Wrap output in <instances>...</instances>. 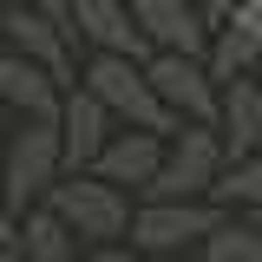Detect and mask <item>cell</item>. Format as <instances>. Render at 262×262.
Masks as SVG:
<instances>
[{
  "label": "cell",
  "mask_w": 262,
  "mask_h": 262,
  "mask_svg": "<svg viewBox=\"0 0 262 262\" xmlns=\"http://www.w3.org/2000/svg\"><path fill=\"white\" fill-rule=\"evenodd\" d=\"M39 203L79 236V249H92V243H118L125 223H131V190H125V184H105L98 170H59L53 190L39 196Z\"/></svg>",
  "instance_id": "6da1fadb"
},
{
  "label": "cell",
  "mask_w": 262,
  "mask_h": 262,
  "mask_svg": "<svg viewBox=\"0 0 262 262\" xmlns=\"http://www.w3.org/2000/svg\"><path fill=\"white\" fill-rule=\"evenodd\" d=\"M223 164V138L210 118H177L164 131V151H158V170L138 196H210V177Z\"/></svg>",
  "instance_id": "7a4b0ae2"
},
{
  "label": "cell",
  "mask_w": 262,
  "mask_h": 262,
  "mask_svg": "<svg viewBox=\"0 0 262 262\" xmlns=\"http://www.w3.org/2000/svg\"><path fill=\"white\" fill-rule=\"evenodd\" d=\"M79 85L112 112V125H144V131H170L177 118L164 112V98L151 92L144 79V59H125V53H92V66L79 72Z\"/></svg>",
  "instance_id": "3957f363"
},
{
  "label": "cell",
  "mask_w": 262,
  "mask_h": 262,
  "mask_svg": "<svg viewBox=\"0 0 262 262\" xmlns=\"http://www.w3.org/2000/svg\"><path fill=\"white\" fill-rule=\"evenodd\" d=\"M223 216V203L210 196H131V249L144 256H177V249H196V236Z\"/></svg>",
  "instance_id": "277c9868"
},
{
  "label": "cell",
  "mask_w": 262,
  "mask_h": 262,
  "mask_svg": "<svg viewBox=\"0 0 262 262\" xmlns=\"http://www.w3.org/2000/svg\"><path fill=\"white\" fill-rule=\"evenodd\" d=\"M59 170H66V164H59V131H53V118H20L13 144H7V170H0L7 210L20 216L27 203H39V196L53 190Z\"/></svg>",
  "instance_id": "5b68a950"
},
{
  "label": "cell",
  "mask_w": 262,
  "mask_h": 262,
  "mask_svg": "<svg viewBox=\"0 0 262 262\" xmlns=\"http://www.w3.org/2000/svg\"><path fill=\"white\" fill-rule=\"evenodd\" d=\"M144 79H151V92L164 98L170 118H210L216 112V79L190 53H144Z\"/></svg>",
  "instance_id": "8992f818"
},
{
  "label": "cell",
  "mask_w": 262,
  "mask_h": 262,
  "mask_svg": "<svg viewBox=\"0 0 262 262\" xmlns=\"http://www.w3.org/2000/svg\"><path fill=\"white\" fill-rule=\"evenodd\" d=\"M0 27H7V39H13V53L39 59L59 85H72V79H79V59H72V46H79V39H72V27H66V20H53V13H39V7H27V0H20V7H7V13H0Z\"/></svg>",
  "instance_id": "52a82bcc"
},
{
  "label": "cell",
  "mask_w": 262,
  "mask_h": 262,
  "mask_svg": "<svg viewBox=\"0 0 262 262\" xmlns=\"http://www.w3.org/2000/svg\"><path fill=\"white\" fill-rule=\"evenodd\" d=\"M131 20H138L151 53H190V59H203V46H210V20H203L196 0H131Z\"/></svg>",
  "instance_id": "ba28073f"
},
{
  "label": "cell",
  "mask_w": 262,
  "mask_h": 262,
  "mask_svg": "<svg viewBox=\"0 0 262 262\" xmlns=\"http://www.w3.org/2000/svg\"><path fill=\"white\" fill-rule=\"evenodd\" d=\"M158 151H164V131H144V125H112L105 131V144L92 151L85 170H98L105 184H125L131 196L151 184V170H158Z\"/></svg>",
  "instance_id": "9c48e42d"
},
{
  "label": "cell",
  "mask_w": 262,
  "mask_h": 262,
  "mask_svg": "<svg viewBox=\"0 0 262 262\" xmlns=\"http://www.w3.org/2000/svg\"><path fill=\"white\" fill-rule=\"evenodd\" d=\"M66 27L72 39H85L92 53H125V59H144V33L131 20V0H72L66 7Z\"/></svg>",
  "instance_id": "30bf717a"
},
{
  "label": "cell",
  "mask_w": 262,
  "mask_h": 262,
  "mask_svg": "<svg viewBox=\"0 0 262 262\" xmlns=\"http://www.w3.org/2000/svg\"><path fill=\"white\" fill-rule=\"evenodd\" d=\"M53 131H59V164L66 170H85L92 164V151L105 144V131H112V112L98 105L79 79L59 92V112H53Z\"/></svg>",
  "instance_id": "8fae6325"
},
{
  "label": "cell",
  "mask_w": 262,
  "mask_h": 262,
  "mask_svg": "<svg viewBox=\"0 0 262 262\" xmlns=\"http://www.w3.org/2000/svg\"><path fill=\"white\" fill-rule=\"evenodd\" d=\"M210 125H216V138H223V158L262 144V79L256 72L216 79V112H210Z\"/></svg>",
  "instance_id": "7c38bea8"
},
{
  "label": "cell",
  "mask_w": 262,
  "mask_h": 262,
  "mask_svg": "<svg viewBox=\"0 0 262 262\" xmlns=\"http://www.w3.org/2000/svg\"><path fill=\"white\" fill-rule=\"evenodd\" d=\"M59 79L27 53H0V105H13L20 118H53L59 112Z\"/></svg>",
  "instance_id": "4fadbf2b"
},
{
  "label": "cell",
  "mask_w": 262,
  "mask_h": 262,
  "mask_svg": "<svg viewBox=\"0 0 262 262\" xmlns=\"http://www.w3.org/2000/svg\"><path fill=\"white\" fill-rule=\"evenodd\" d=\"M13 256L20 262H72L79 256V236H72L46 203H27L20 223H13Z\"/></svg>",
  "instance_id": "5bb4252c"
},
{
  "label": "cell",
  "mask_w": 262,
  "mask_h": 262,
  "mask_svg": "<svg viewBox=\"0 0 262 262\" xmlns=\"http://www.w3.org/2000/svg\"><path fill=\"white\" fill-rule=\"evenodd\" d=\"M210 203H223V210H262V144L216 164V177H210Z\"/></svg>",
  "instance_id": "9a60e30c"
},
{
  "label": "cell",
  "mask_w": 262,
  "mask_h": 262,
  "mask_svg": "<svg viewBox=\"0 0 262 262\" xmlns=\"http://www.w3.org/2000/svg\"><path fill=\"white\" fill-rule=\"evenodd\" d=\"M196 249L210 262H262V229L243 216V210H223L216 223L196 236Z\"/></svg>",
  "instance_id": "2e32d148"
},
{
  "label": "cell",
  "mask_w": 262,
  "mask_h": 262,
  "mask_svg": "<svg viewBox=\"0 0 262 262\" xmlns=\"http://www.w3.org/2000/svg\"><path fill=\"white\" fill-rule=\"evenodd\" d=\"M203 66L210 79H236V72H256L262 66V39H249L243 27H210V46H203Z\"/></svg>",
  "instance_id": "e0dca14e"
},
{
  "label": "cell",
  "mask_w": 262,
  "mask_h": 262,
  "mask_svg": "<svg viewBox=\"0 0 262 262\" xmlns=\"http://www.w3.org/2000/svg\"><path fill=\"white\" fill-rule=\"evenodd\" d=\"M229 27H243L249 39H262V0H236L229 7Z\"/></svg>",
  "instance_id": "ac0fdd59"
},
{
  "label": "cell",
  "mask_w": 262,
  "mask_h": 262,
  "mask_svg": "<svg viewBox=\"0 0 262 262\" xmlns=\"http://www.w3.org/2000/svg\"><path fill=\"white\" fill-rule=\"evenodd\" d=\"M13 223H20V216H13V210H7V196H0V243H7V249H13ZM20 262V256H13Z\"/></svg>",
  "instance_id": "d6986e66"
},
{
  "label": "cell",
  "mask_w": 262,
  "mask_h": 262,
  "mask_svg": "<svg viewBox=\"0 0 262 262\" xmlns=\"http://www.w3.org/2000/svg\"><path fill=\"white\" fill-rule=\"evenodd\" d=\"M27 7H39V13H53V20H66V7H72V0H27Z\"/></svg>",
  "instance_id": "ffe728a7"
},
{
  "label": "cell",
  "mask_w": 262,
  "mask_h": 262,
  "mask_svg": "<svg viewBox=\"0 0 262 262\" xmlns=\"http://www.w3.org/2000/svg\"><path fill=\"white\" fill-rule=\"evenodd\" d=\"M243 216H249V223H256V229H262V210H243Z\"/></svg>",
  "instance_id": "44dd1931"
},
{
  "label": "cell",
  "mask_w": 262,
  "mask_h": 262,
  "mask_svg": "<svg viewBox=\"0 0 262 262\" xmlns=\"http://www.w3.org/2000/svg\"><path fill=\"white\" fill-rule=\"evenodd\" d=\"M0 262H13V249H7V243H0Z\"/></svg>",
  "instance_id": "7402d4cb"
},
{
  "label": "cell",
  "mask_w": 262,
  "mask_h": 262,
  "mask_svg": "<svg viewBox=\"0 0 262 262\" xmlns=\"http://www.w3.org/2000/svg\"><path fill=\"white\" fill-rule=\"evenodd\" d=\"M256 79H262V66H256Z\"/></svg>",
  "instance_id": "603a6c76"
}]
</instances>
